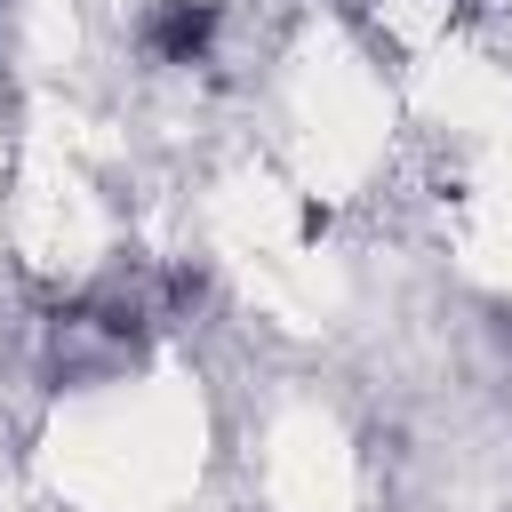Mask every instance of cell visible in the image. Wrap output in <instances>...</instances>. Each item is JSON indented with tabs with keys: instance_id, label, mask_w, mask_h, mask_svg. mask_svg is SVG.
I'll return each mask as SVG.
<instances>
[{
	"instance_id": "6da1fadb",
	"label": "cell",
	"mask_w": 512,
	"mask_h": 512,
	"mask_svg": "<svg viewBox=\"0 0 512 512\" xmlns=\"http://www.w3.org/2000/svg\"><path fill=\"white\" fill-rule=\"evenodd\" d=\"M208 32H216V8H208V0H160L152 24H144L152 56H168V64H192V56L208 48Z\"/></svg>"
},
{
	"instance_id": "7a4b0ae2",
	"label": "cell",
	"mask_w": 512,
	"mask_h": 512,
	"mask_svg": "<svg viewBox=\"0 0 512 512\" xmlns=\"http://www.w3.org/2000/svg\"><path fill=\"white\" fill-rule=\"evenodd\" d=\"M296 232H304V240H320V232H328V208H320V200H304V216H296Z\"/></svg>"
}]
</instances>
